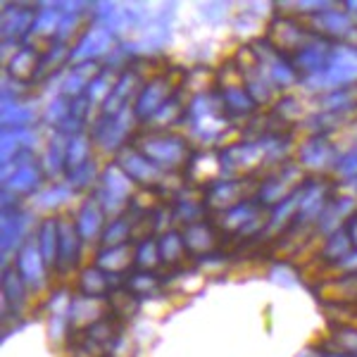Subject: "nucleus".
I'll use <instances>...</instances> for the list:
<instances>
[{
  "instance_id": "obj_54",
  "label": "nucleus",
  "mask_w": 357,
  "mask_h": 357,
  "mask_svg": "<svg viewBox=\"0 0 357 357\" xmlns=\"http://www.w3.org/2000/svg\"><path fill=\"white\" fill-rule=\"evenodd\" d=\"M345 8H353V10H350V17L357 20V3H345Z\"/></svg>"
},
{
  "instance_id": "obj_51",
  "label": "nucleus",
  "mask_w": 357,
  "mask_h": 357,
  "mask_svg": "<svg viewBox=\"0 0 357 357\" xmlns=\"http://www.w3.org/2000/svg\"><path fill=\"white\" fill-rule=\"evenodd\" d=\"M336 341L345 355H357V329H341L336 333Z\"/></svg>"
},
{
  "instance_id": "obj_8",
  "label": "nucleus",
  "mask_w": 357,
  "mask_h": 357,
  "mask_svg": "<svg viewBox=\"0 0 357 357\" xmlns=\"http://www.w3.org/2000/svg\"><path fill=\"white\" fill-rule=\"evenodd\" d=\"M303 178V167H286V172H281L279 176H272L269 181L262 183V191H260V198L262 203L267 205H281L286 198H291L293 193L298 191V183H301Z\"/></svg>"
},
{
  "instance_id": "obj_26",
  "label": "nucleus",
  "mask_w": 357,
  "mask_h": 357,
  "mask_svg": "<svg viewBox=\"0 0 357 357\" xmlns=\"http://www.w3.org/2000/svg\"><path fill=\"white\" fill-rule=\"evenodd\" d=\"M136 252L131 250V245H117V248H105L98 255V267L107 269V272H124L131 262H134Z\"/></svg>"
},
{
  "instance_id": "obj_31",
  "label": "nucleus",
  "mask_w": 357,
  "mask_h": 357,
  "mask_svg": "<svg viewBox=\"0 0 357 357\" xmlns=\"http://www.w3.org/2000/svg\"><path fill=\"white\" fill-rule=\"evenodd\" d=\"M257 205H252V203H238V205H234L231 210H224V220L222 224L227 229H243L245 231V224H252L257 220Z\"/></svg>"
},
{
  "instance_id": "obj_33",
  "label": "nucleus",
  "mask_w": 357,
  "mask_h": 357,
  "mask_svg": "<svg viewBox=\"0 0 357 357\" xmlns=\"http://www.w3.org/2000/svg\"><path fill=\"white\" fill-rule=\"evenodd\" d=\"M274 36H279V48H305V31L303 26L293 24V22H274Z\"/></svg>"
},
{
  "instance_id": "obj_22",
  "label": "nucleus",
  "mask_w": 357,
  "mask_h": 357,
  "mask_svg": "<svg viewBox=\"0 0 357 357\" xmlns=\"http://www.w3.org/2000/svg\"><path fill=\"white\" fill-rule=\"evenodd\" d=\"M102 314L100 301L91 296H77L72 301V312H69V321L74 326H93Z\"/></svg>"
},
{
  "instance_id": "obj_6",
  "label": "nucleus",
  "mask_w": 357,
  "mask_h": 357,
  "mask_svg": "<svg viewBox=\"0 0 357 357\" xmlns=\"http://www.w3.org/2000/svg\"><path fill=\"white\" fill-rule=\"evenodd\" d=\"M15 269L20 272L22 281L26 284V289H31V291H43L45 289V279H48L50 267L45 264L41 250H38L36 236H31V238L20 248Z\"/></svg>"
},
{
  "instance_id": "obj_34",
  "label": "nucleus",
  "mask_w": 357,
  "mask_h": 357,
  "mask_svg": "<svg viewBox=\"0 0 357 357\" xmlns=\"http://www.w3.org/2000/svg\"><path fill=\"white\" fill-rule=\"evenodd\" d=\"M183 241H186V250L191 252H205L215 245V236L207 229V224L198 222V224H191L183 234Z\"/></svg>"
},
{
  "instance_id": "obj_13",
  "label": "nucleus",
  "mask_w": 357,
  "mask_h": 357,
  "mask_svg": "<svg viewBox=\"0 0 357 357\" xmlns=\"http://www.w3.org/2000/svg\"><path fill=\"white\" fill-rule=\"evenodd\" d=\"M105 212H102L100 203H98V198H86L84 205L79 207V215H77V229L79 234H82L84 241H96L98 236H100L102 227H105Z\"/></svg>"
},
{
  "instance_id": "obj_44",
  "label": "nucleus",
  "mask_w": 357,
  "mask_h": 357,
  "mask_svg": "<svg viewBox=\"0 0 357 357\" xmlns=\"http://www.w3.org/2000/svg\"><path fill=\"white\" fill-rule=\"evenodd\" d=\"M98 178V167L96 162L91 160L89 165H84L82 169H77V172H69V183H72L74 188H84V186H91ZM100 181V178H98Z\"/></svg>"
},
{
  "instance_id": "obj_3",
  "label": "nucleus",
  "mask_w": 357,
  "mask_h": 357,
  "mask_svg": "<svg viewBox=\"0 0 357 357\" xmlns=\"http://www.w3.org/2000/svg\"><path fill=\"white\" fill-rule=\"evenodd\" d=\"M138 151L146 155L151 162H155L160 169H174V167L183 165L188 158V148L183 143V138L169 136V134H158V136H146L141 138Z\"/></svg>"
},
{
  "instance_id": "obj_17",
  "label": "nucleus",
  "mask_w": 357,
  "mask_h": 357,
  "mask_svg": "<svg viewBox=\"0 0 357 357\" xmlns=\"http://www.w3.org/2000/svg\"><path fill=\"white\" fill-rule=\"evenodd\" d=\"M136 86H138L136 72H131V69H124V72L117 77L114 91H112V96L107 98V102H105V107H102V112H105V114H119L122 110H126V107H131L129 100H131V96H134Z\"/></svg>"
},
{
  "instance_id": "obj_38",
  "label": "nucleus",
  "mask_w": 357,
  "mask_h": 357,
  "mask_svg": "<svg viewBox=\"0 0 357 357\" xmlns=\"http://www.w3.org/2000/svg\"><path fill=\"white\" fill-rule=\"evenodd\" d=\"M60 22H62V10H38L31 33H36V36H57Z\"/></svg>"
},
{
  "instance_id": "obj_52",
  "label": "nucleus",
  "mask_w": 357,
  "mask_h": 357,
  "mask_svg": "<svg viewBox=\"0 0 357 357\" xmlns=\"http://www.w3.org/2000/svg\"><path fill=\"white\" fill-rule=\"evenodd\" d=\"M338 269H345V272H355L357 269V252H348L341 262H336Z\"/></svg>"
},
{
  "instance_id": "obj_27",
  "label": "nucleus",
  "mask_w": 357,
  "mask_h": 357,
  "mask_svg": "<svg viewBox=\"0 0 357 357\" xmlns=\"http://www.w3.org/2000/svg\"><path fill=\"white\" fill-rule=\"evenodd\" d=\"M91 138L86 134H72L69 136V146H67V169L69 172H77L82 169L84 165L91 162Z\"/></svg>"
},
{
  "instance_id": "obj_18",
  "label": "nucleus",
  "mask_w": 357,
  "mask_h": 357,
  "mask_svg": "<svg viewBox=\"0 0 357 357\" xmlns=\"http://www.w3.org/2000/svg\"><path fill=\"white\" fill-rule=\"evenodd\" d=\"M67 146H69V136L57 131V134L50 138L48 148L43 153V162L41 169L48 176H60L62 169H67Z\"/></svg>"
},
{
  "instance_id": "obj_25",
  "label": "nucleus",
  "mask_w": 357,
  "mask_h": 357,
  "mask_svg": "<svg viewBox=\"0 0 357 357\" xmlns=\"http://www.w3.org/2000/svg\"><path fill=\"white\" fill-rule=\"evenodd\" d=\"M326 207V186L324 183H312V186L303 188V200H301V220H314L321 217Z\"/></svg>"
},
{
  "instance_id": "obj_20",
  "label": "nucleus",
  "mask_w": 357,
  "mask_h": 357,
  "mask_svg": "<svg viewBox=\"0 0 357 357\" xmlns=\"http://www.w3.org/2000/svg\"><path fill=\"white\" fill-rule=\"evenodd\" d=\"M36 243L41 250L43 260L48 267H57V255H60V231H57V220L48 217L41 222L36 231Z\"/></svg>"
},
{
  "instance_id": "obj_11",
  "label": "nucleus",
  "mask_w": 357,
  "mask_h": 357,
  "mask_svg": "<svg viewBox=\"0 0 357 357\" xmlns=\"http://www.w3.org/2000/svg\"><path fill=\"white\" fill-rule=\"evenodd\" d=\"M57 231H60V255H57V269L67 272L79 260V243H82V234L77 229V222L69 217L57 220Z\"/></svg>"
},
{
  "instance_id": "obj_35",
  "label": "nucleus",
  "mask_w": 357,
  "mask_h": 357,
  "mask_svg": "<svg viewBox=\"0 0 357 357\" xmlns=\"http://www.w3.org/2000/svg\"><path fill=\"white\" fill-rule=\"evenodd\" d=\"M3 293H5V303H13L15 312L22 310L24 305V293H26V284L22 281V276L17 269H5V276H3Z\"/></svg>"
},
{
  "instance_id": "obj_41",
  "label": "nucleus",
  "mask_w": 357,
  "mask_h": 357,
  "mask_svg": "<svg viewBox=\"0 0 357 357\" xmlns=\"http://www.w3.org/2000/svg\"><path fill=\"white\" fill-rule=\"evenodd\" d=\"M131 234V222L119 217V220H112L110 227L102 231V243L105 248H117V245H126V238Z\"/></svg>"
},
{
  "instance_id": "obj_9",
  "label": "nucleus",
  "mask_w": 357,
  "mask_h": 357,
  "mask_svg": "<svg viewBox=\"0 0 357 357\" xmlns=\"http://www.w3.org/2000/svg\"><path fill=\"white\" fill-rule=\"evenodd\" d=\"M117 165L122 167V169L134 178V181L146 183V186L158 183L160 178H162V169H160L155 162H151V160H148L141 151L122 148V151H119V158H117Z\"/></svg>"
},
{
  "instance_id": "obj_29",
  "label": "nucleus",
  "mask_w": 357,
  "mask_h": 357,
  "mask_svg": "<svg viewBox=\"0 0 357 357\" xmlns=\"http://www.w3.org/2000/svg\"><path fill=\"white\" fill-rule=\"evenodd\" d=\"M79 286H82L84 296L100 298L102 293L110 289V276L102 272L100 267H86L82 276H79Z\"/></svg>"
},
{
  "instance_id": "obj_15",
  "label": "nucleus",
  "mask_w": 357,
  "mask_h": 357,
  "mask_svg": "<svg viewBox=\"0 0 357 357\" xmlns=\"http://www.w3.org/2000/svg\"><path fill=\"white\" fill-rule=\"evenodd\" d=\"M312 24L317 31H324L329 36H338V38H350L355 36V20L350 17V13H343V10H326V13H319L312 17Z\"/></svg>"
},
{
  "instance_id": "obj_2",
  "label": "nucleus",
  "mask_w": 357,
  "mask_h": 357,
  "mask_svg": "<svg viewBox=\"0 0 357 357\" xmlns=\"http://www.w3.org/2000/svg\"><path fill=\"white\" fill-rule=\"evenodd\" d=\"M134 193V178H131L119 165H110L102 169L100 174V188H98L96 198L100 203L102 212L107 217L119 220L124 207L129 205V198Z\"/></svg>"
},
{
  "instance_id": "obj_5",
  "label": "nucleus",
  "mask_w": 357,
  "mask_h": 357,
  "mask_svg": "<svg viewBox=\"0 0 357 357\" xmlns=\"http://www.w3.org/2000/svg\"><path fill=\"white\" fill-rule=\"evenodd\" d=\"M136 112L131 107H126L119 114H105V119L96 122V129H93V141L98 143V148L105 153L110 151H119L124 143V138L129 136L131 131V122H134Z\"/></svg>"
},
{
  "instance_id": "obj_39",
  "label": "nucleus",
  "mask_w": 357,
  "mask_h": 357,
  "mask_svg": "<svg viewBox=\"0 0 357 357\" xmlns=\"http://www.w3.org/2000/svg\"><path fill=\"white\" fill-rule=\"evenodd\" d=\"M158 245H160V257H162L165 262H178L183 255V250H186L183 236H178L174 231H167L162 238L158 241Z\"/></svg>"
},
{
  "instance_id": "obj_4",
  "label": "nucleus",
  "mask_w": 357,
  "mask_h": 357,
  "mask_svg": "<svg viewBox=\"0 0 357 357\" xmlns=\"http://www.w3.org/2000/svg\"><path fill=\"white\" fill-rule=\"evenodd\" d=\"M114 43H117V38H114V33L110 29L96 22L91 29H86V33L72 48V57H69V60L82 65V62H93L98 57H110V53L114 50Z\"/></svg>"
},
{
  "instance_id": "obj_45",
  "label": "nucleus",
  "mask_w": 357,
  "mask_h": 357,
  "mask_svg": "<svg viewBox=\"0 0 357 357\" xmlns=\"http://www.w3.org/2000/svg\"><path fill=\"white\" fill-rule=\"evenodd\" d=\"M69 324H72V321H69V317H65V314H50V319H48L50 341H53V343H62V341H65Z\"/></svg>"
},
{
  "instance_id": "obj_24",
  "label": "nucleus",
  "mask_w": 357,
  "mask_h": 357,
  "mask_svg": "<svg viewBox=\"0 0 357 357\" xmlns=\"http://www.w3.org/2000/svg\"><path fill=\"white\" fill-rule=\"evenodd\" d=\"M238 195H241L238 181H234V178H220V181L212 183L210 195H207V203L215 205V207H222V210H231L234 205L243 203V200H238Z\"/></svg>"
},
{
  "instance_id": "obj_7",
  "label": "nucleus",
  "mask_w": 357,
  "mask_h": 357,
  "mask_svg": "<svg viewBox=\"0 0 357 357\" xmlns=\"http://www.w3.org/2000/svg\"><path fill=\"white\" fill-rule=\"evenodd\" d=\"M252 53H255L257 65L262 67V72L267 74V79L272 82L274 89L276 86H279V89H289V86L298 82L296 69L279 55V50H276L274 45L257 41V43H252Z\"/></svg>"
},
{
  "instance_id": "obj_42",
  "label": "nucleus",
  "mask_w": 357,
  "mask_h": 357,
  "mask_svg": "<svg viewBox=\"0 0 357 357\" xmlns=\"http://www.w3.org/2000/svg\"><path fill=\"white\" fill-rule=\"evenodd\" d=\"M162 257H160V245L155 243V241H143L141 245L136 248V262L141 264V267H155Z\"/></svg>"
},
{
  "instance_id": "obj_37",
  "label": "nucleus",
  "mask_w": 357,
  "mask_h": 357,
  "mask_svg": "<svg viewBox=\"0 0 357 357\" xmlns=\"http://www.w3.org/2000/svg\"><path fill=\"white\" fill-rule=\"evenodd\" d=\"M301 200H303V188H298L291 198H286L281 205H276L274 212H272V222H269V231H276V229L284 227V224L289 222L298 210H301Z\"/></svg>"
},
{
  "instance_id": "obj_21",
  "label": "nucleus",
  "mask_w": 357,
  "mask_h": 357,
  "mask_svg": "<svg viewBox=\"0 0 357 357\" xmlns=\"http://www.w3.org/2000/svg\"><path fill=\"white\" fill-rule=\"evenodd\" d=\"M74 193H77V188H74L72 183L57 181L53 186L43 188L41 193H36V198H33V210H57L60 205L69 203V200L74 198Z\"/></svg>"
},
{
  "instance_id": "obj_49",
  "label": "nucleus",
  "mask_w": 357,
  "mask_h": 357,
  "mask_svg": "<svg viewBox=\"0 0 357 357\" xmlns=\"http://www.w3.org/2000/svg\"><path fill=\"white\" fill-rule=\"evenodd\" d=\"M178 117H181V105H178V100H167L162 110L153 117V122H158L160 126H167V122L174 124Z\"/></svg>"
},
{
  "instance_id": "obj_47",
  "label": "nucleus",
  "mask_w": 357,
  "mask_h": 357,
  "mask_svg": "<svg viewBox=\"0 0 357 357\" xmlns=\"http://www.w3.org/2000/svg\"><path fill=\"white\" fill-rule=\"evenodd\" d=\"M336 172L345 178H357V148L353 151H345L341 158H338V165H336Z\"/></svg>"
},
{
  "instance_id": "obj_12",
  "label": "nucleus",
  "mask_w": 357,
  "mask_h": 357,
  "mask_svg": "<svg viewBox=\"0 0 357 357\" xmlns=\"http://www.w3.org/2000/svg\"><path fill=\"white\" fill-rule=\"evenodd\" d=\"M336 151L326 138L314 136L310 141H305L301 146V167L305 169H312V172H321L326 167H336Z\"/></svg>"
},
{
  "instance_id": "obj_53",
  "label": "nucleus",
  "mask_w": 357,
  "mask_h": 357,
  "mask_svg": "<svg viewBox=\"0 0 357 357\" xmlns=\"http://www.w3.org/2000/svg\"><path fill=\"white\" fill-rule=\"evenodd\" d=\"M350 238H353V243L357 245V215L353 217V222H350Z\"/></svg>"
},
{
  "instance_id": "obj_16",
  "label": "nucleus",
  "mask_w": 357,
  "mask_h": 357,
  "mask_svg": "<svg viewBox=\"0 0 357 357\" xmlns=\"http://www.w3.org/2000/svg\"><path fill=\"white\" fill-rule=\"evenodd\" d=\"M100 74V67L96 62H82V65H74L72 69H67L65 86H62V96L67 98H84V93H89V86L93 84V79Z\"/></svg>"
},
{
  "instance_id": "obj_23",
  "label": "nucleus",
  "mask_w": 357,
  "mask_h": 357,
  "mask_svg": "<svg viewBox=\"0 0 357 357\" xmlns=\"http://www.w3.org/2000/svg\"><path fill=\"white\" fill-rule=\"evenodd\" d=\"M33 20H36V15H31L24 8L5 10L3 13V38L5 41H10V38L17 41V36H22V33H31Z\"/></svg>"
},
{
  "instance_id": "obj_10",
  "label": "nucleus",
  "mask_w": 357,
  "mask_h": 357,
  "mask_svg": "<svg viewBox=\"0 0 357 357\" xmlns=\"http://www.w3.org/2000/svg\"><path fill=\"white\" fill-rule=\"evenodd\" d=\"M169 91H172V86H169L167 79H153V82H148L141 91H138V100H136V105H134L136 117L153 119L155 114H158L165 107Z\"/></svg>"
},
{
  "instance_id": "obj_32",
  "label": "nucleus",
  "mask_w": 357,
  "mask_h": 357,
  "mask_svg": "<svg viewBox=\"0 0 357 357\" xmlns=\"http://www.w3.org/2000/svg\"><path fill=\"white\" fill-rule=\"evenodd\" d=\"M224 107H229V110L236 114H245L255 107V100L250 98L245 86L231 84L224 89Z\"/></svg>"
},
{
  "instance_id": "obj_50",
  "label": "nucleus",
  "mask_w": 357,
  "mask_h": 357,
  "mask_svg": "<svg viewBox=\"0 0 357 357\" xmlns=\"http://www.w3.org/2000/svg\"><path fill=\"white\" fill-rule=\"evenodd\" d=\"M155 286H158V279H155L153 274H136L134 279L129 281V289L138 293V296H143V293H151Z\"/></svg>"
},
{
  "instance_id": "obj_28",
  "label": "nucleus",
  "mask_w": 357,
  "mask_h": 357,
  "mask_svg": "<svg viewBox=\"0 0 357 357\" xmlns=\"http://www.w3.org/2000/svg\"><path fill=\"white\" fill-rule=\"evenodd\" d=\"M38 55H36V50L33 48H29V45H24V48H20L15 53L13 60L8 62V67H10V74H13L15 79H26V77H33V74L38 72Z\"/></svg>"
},
{
  "instance_id": "obj_48",
  "label": "nucleus",
  "mask_w": 357,
  "mask_h": 357,
  "mask_svg": "<svg viewBox=\"0 0 357 357\" xmlns=\"http://www.w3.org/2000/svg\"><path fill=\"white\" fill-rule=\"evenodd\" d=\"M77 26H79V13H62V22H60V29H57V41L62 43H67L69 38L74 36V31H77Z\"/></svg>"
},
{
  "instance_id": "obj_43",
  "label": "nucleus",
  "mask_w": 357,
  "mask_h": 357,
  "mask_svg": "<svg viewBox=\"0 0 357 357\" xmlns=\"http://www.w3.org/2000/svg\"><path fill=\"white\" fill-rule=\"evenodd\" d=\"M269 279L274 281V284L279 286H286V289H291V286L298 284V272L291 267V264L286 262H276L272 269H269Z\"/></svg>"
},
{
  "instance_id": "obj_19",
  "label": "nucleus",
  "mask_w": 357,
  "mask_h": 357,
  "mask_svg": "<svg viewBox=\"0 0 357 357\" xmlns=\"http://www.w3.org/2000/svg\"><path fill=\"white\" fill-rule=\"evenodd\" d=\"M331 48L326 41H310L305 48L298 53V67L305 72V77L310 74H319L324 72L326 62H329V55H331Z\"/></svg>"
},
{
  "instance_id": "obj_14",
  "label": "nucleus",
  "mask_w": 357,
  "mask_h": 357,
  "mask_svg": "<svg viewBox=\"0 0 357 357\" xmlns=\"http://www.w3.org/2000/svg\"><path fill=\"white\" fill-rule=\"evenodd\" d=\"M357 210V200L353 195H343V198H333L331 203H326L324 212L319 217V231L331 236L341 231V224L345 217H350Z\"/></svg>"
},
{
  "instance_id": "obj_55",
  "label": "nucleus",
  "mask_w": 357,
  "mask_h": 357,
  "mask_svg": "<svg viewBox=\"0 0 357 357\" xmlns=\"http://www.w3.org/2000/svg\"><path fill=\"white\" fill-rule=\"evenodd\" d=\"M321 357H355V355H345V353H329V355H321Z\"/></svg>"
},
{
  "instance_id": "obj_40",
  "label": "nucleus",
  "mask_w": 357,
  "mask_h": 357,
  "mask_svg": "<svg viewBox=\"0 0 357 357\" xmlns=\"http://www.w3.org/2000/svg\"><path fill=\"white\" fill-rule=\"evenodd\" d=\"M350 245H353V241H350V234L348 231H336V234H331L329 238H326V243H324V257L326 260H336V262H341L345 255L350 252Z\"/></svg>"
},
{
  "instance_id": "obj_30",
  "label": "nucleus",
  "mask_w": 357,
  "mask_h": 357,
  "mask_svg": "<svg viewBox=\"0 0 357 357\" xmlns=\"http://www.w3.org/2000/svg\"><path fill=\"white\" fill-rule=\"evenodd\" d=\"M227 129V119L220 117V114H210V117H200V119H191V136L200 138L203 143L215 141L222 131Z\"/></svg>"
},
{
  "instance_id": "obj_36",
  "label": "nucleus",
  "mask_w": 357,
  "mask_h": 357,
  "mask_svg": "<svg viewBox=\"0 0 357 357\" xmlns=\"http://www.w3.org/2000/svg\"><path fill=\"white\" fill-rule=\"evenodd\" d=\"M69 117H72V105H69L67 96L53 98V100H50L48 105L43 107V112H41L43 122L48 126H57V129H60V126L65 124Z\"/></svg>"
},
{
  "instance_id": "obj_1",
  "label": "nucleus",
  "mask_w": 357,
  "mask_h": 357,
  "mask_svg": "<svg viewBox=\"0 0 357 357\" xmlns=\"http://www.w3.org/2000/svg\"><path fill=\"white\" fill-rule=\"evenodd\" d=\"M357 82V45L343 43L333 45L329 62H326L324 72L310 74L305 77L303 86L312 93H333V91L350 89Z\"/></svg>"
},
{
  "instance_id": "obj_46",
  "label": "nucleus",
  "mask_w": 357,
  "mask_h": 357,
  "mask_svg": "<svg viewBox=\"0 0 357 357\" xmlns=\"http://www.w3.org/2000/svg\"><path fill=\"white\" fill-rule=\"evenodd\" d=\"M176 217L178 220H183L191 227V224H198L200 222V217H203V205L200 203H195V200H181L178 203V210H176Z\"/></svg>"
}]
</instances>
